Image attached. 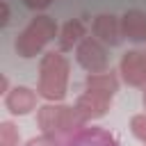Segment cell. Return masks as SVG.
<instances>
[{
    "label": "cell",
    "instance_id": "9",
    "mask_svg": "<svg viewBox=\"0 0 146 146\" xmlns=\"http://www.w3.org/2000/svg\"><path fill=\"white\" fill-rule=\"evenodd\" d=\"M64 146H119L116 137L103 128H82L64 141Z\"/></svg>",
    "mask_w": 146,
    "mask_h": 146
},
{
    "label": "cell",
    "instance_id": "13",
    "mask_svg": "<svg viewBox=\"0 0 146 146\" xmlns=\"http://www.w3.org/2000/svg\"><path fill=\"white\" fill-rule=\"evenodd\" d=\"M18 141H21L18 128L11 121H2L0 123V146H18Z\"/></svg>",
    "mask_w": 146,
    "mask_h": 146
},
{
    "label": "cell",
    "instance_id": "19",
    "mask_svg": "<svg viewBox=\"0 0 146 146\" xmlns=\"http://www.w3.org/2000/svg\"><path fill=\"white\" fill-rule=\"evenodd\" d=\"M144 107H146V89H144Z\"/></svg>",
    "mask_w": 146,
    "mask_h": 146
},
{
    "label": "cell",
    "instance_id": "5",
    "mask_svg": "<svg viewBox=\"0 0 146 146\" xmlns=\"http://www.w3.org/2000/svg\"><path fill=\"white\" fill-rule=\"evenodd\" d=\"M75 59L89 73H105L107 71V52H105L103 43L94 36H84L80 41V46L75 48Z\"/></svg>",
    "mask_w": 146,
    "mask_h": 146
},
{
    "label": "cell",
    "instance_id": "8",
    "mask_svg": "<svg viewBox=\"0 0 146 146\" xmlns=\"http://www.w3.org/2000/svg\"><path fill=\"white\" fill-rule=\"evenodd\" d=\"M36 91L34 89H30V87H14V89H9L7 94H5V105H7V110L11 112V114H18V116H23V114H30L34 107H36Z\"/></svg>",
    "mask_w": 146,
    "mask_h": 146
},
{
    "label": "cell",
    "instance_id": "12",
    "mask_svg": "<svg viewBox=\"0 0 146 146\" xmlns=\"http://www.w3.org/2000/svg\"><path fill=\"white\" fill-rule=\"evenodd\" d=\"M84 87L89 89H98V91H105V94H116L119 91V78L114 71H105V73H89L87 80H84Z\"/></svg>",
    "mask_w": 146,
    "mask_h": 146
},
{
    "label": "cell",
    "instance_id": "10",
    "mask_svg": "<svg viewBox=\"0 0 146 146\" xmlns=\"http://www.w3.org/2000/svg\"><path fill=\"white\" fill-rule=\"evenodd\" d=\"M121 32L130 41H146V11L128 9L121 16Z\"/></svg>",
    "mask_w": 146,
    "mask_h": 146
},
{
    "label": "cell",
    "instance_id": "4",
    "mask_svg": "<svg viewBox=\"0 0 146 146\" xmlns=\"http://www.w3.org/2000/svg\"><path fill=\"white\" fill-rule=\"evenodd\" d=\"M110 105H112V94H105V91H98V89H84L80 96H78V100H75V112L82 116V121L84 123H89V121H94V119H100V116H105L107 114V110H110Z\"/></svg>",
    "mask_w": 146,
    "mask_h": 146
},
{
    "label": "cell",
    "instance_id": "15",
    "mask_svg": "<svg viewBox=\"0 0 146 146\" xmlns=\"http://www.w3.org/2000/svg\"><path fill=\"white\" fill-rule=\"evenodd\" d=\"M25 146H64V141L50 135H39V137H32Z\"/></svg>",
    "mask_w": 146,
    "mask_h": 146
},
{
    "label": "cell",
    "instance_id": "11",
    "mask_svg": "<svg viewBox=\"0 0 146 146\" xmlns=\"http://www.w3.org/2000/svg\"><path fill=\"white\" fill-rule=\"evenodd\" d=\"M84 36H87V27H84V23H82L80 18L66 21L64 27H62V32H59V36H57V41H59V52L73 50V46L78 48Z\"/></svg>",
    "mask_w": 146,
    "mask_h": 146
},
{
    "label": "cell",
    "instance_id": "17",
    "mask_svg": "<svg viewBox=\"0 0 146 146\" xmlns=\"http://www.w3.org/2000/svg\"><path fill=\"white\" fill-rule=\"evenodd\" d=\"M7 23H9V5L0 0V27H5Z\"/></svg>",
    "mask_w": 146,
    "mask_h": 146
},
{
    "label": "cell",
    "instance_id": "3",
    "mask_svg": "<svg viewBox=\"0 0 146 146\" xmlns=\"http://www.w3.org/2000/svg\"><path fill=\"white\" fill-rule=\"evenodd\" d=\"M55 34H57V23L50 18V16H46V14H41V16H34L25 27H23V32L16 36V41H14V48H16V52L21 55V57H34V55H39L52 39H55Z\"/></svg>",
    "mask_w": 146,
    "mask_h": 146
},
{
    "label": "cell",
    "instance_id": "1",
    "mask_svg": "<svg viewBox=\"0 0 146 146\" xmlns=\"http://www.w3.org/2000/svg\"><path fill=\"white\" fill-rule=\"evenodd\" d=\"M68 59L59 50H50L39 62V84L36 94L48 103H59L66 96L68 87Z\"/></svg>",
    "mask_w": 146,
    "mask_h": 146
},
{
    "label": "cell",
    "instance_id": "14",
    "mask_svg": "<svg viewBox=\"0 0 146 146\" xmlns=\"http://www.w3.org/2000/svg\"><path fill=\"white\" fill-rule=\"evenodd\" d=\"M130 130L139 141L146 144V114H135L130 119Z\"/></svg>",
    "mask_w": 146,
    "mask_h": 146
},
{
    "label": "cell",
    "instance_id": "18",
    "mask_svg": "<svg viewBox=\"0 0 146 146\" xmlns=\"http://www.w3.org/2000/svg\"><path fill=\"white\" fill-rule=\"evenodd\" d=\"M0 89H2V94H7V91H9V80H7V75H2V78H0Z\"/></svg>",
    "mask_w": 146,
    "mask_h": 146
},
{
    "label": "cell",
    "instance_id": "2",
    "mask_svg": "<svg viewBox=\"0 0 146 146\" xmlns=\"http://www.w3.org/2000/svg\"><path fill=\"white\" fill-rule=\"evenodd\" d=\"M36 123L43 135L57 137L62 141H66L68 137H73L78 130H82L87 125L82 121V116L75 112V107L59 105V103H46L43 107H39Z\"/></svg>",
    "mask_w": 146,
    "mask_h": 146
},
{
    "label": "cell",
    "instance_id": "7",
    "mask_svg": "<svg viewBox=\"0 0 146 146\" xmlns=\"http://www.w3.org/2000/svg\"><path fill=\"white\" fill-rule=\"evenodd\" d=\"M91 30L96 34V39L100 43H107V46H119L121 43V18L112 16V14H98L91 23Z\"/></svg>",
    "mask_w": 146,
    "mask_h": 146
},
{
    "label": "cell",
    "instance_id": "6",
    "mask_svg": "<svg viewBox=\"0 0 146 146\" xmlns=\"http://www.w3.org/2000/svg\"><path fill=\"white\" fill-rule=\"evenodd\" d=\"M119 71H121V78L125 84L146 89V52H139V50L123 52Z\"/></svg>",
    "mask_w": 146,
    "mask_h": 146
},
{
    "label": "cell",
    "instance_id": "16",
    "mask_svg": "<svg viewBox=\"0 0 146 146\" xmlns=\"http://www.w3.org/2000/svg\"><path fill=\"white\" fill-rule=\"evenodd\" d=\"M23 2H25L27 9H32V11H41V9H46L52 0H23Z\"/></svg>",
    "mask_w": 146,
    "mask_h": 146
}]
</instances>
